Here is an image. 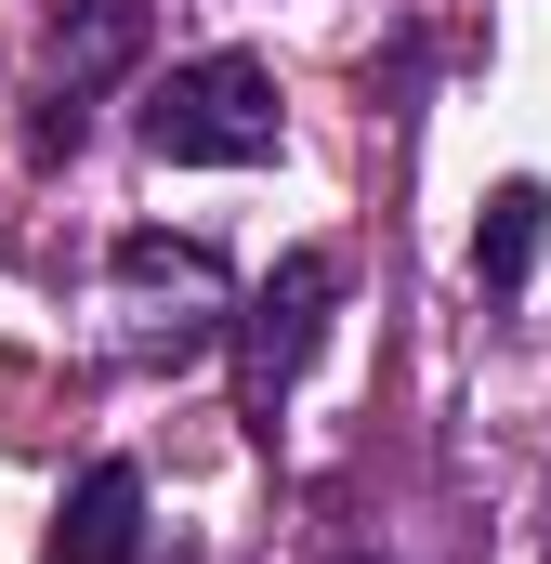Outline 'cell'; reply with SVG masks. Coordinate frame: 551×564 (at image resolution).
<instances>
[{
  "mask_svg": "<svg viewBox=\"0 0 551 564\" xmlns=\"http://www.w3.org/2000/svg\"><path fill=\"white\" fill-rule=\"evenodd\" d=\"M355 564H381V552H355Z\"/></svg>",
  "mask_w": 551,
  "mask_h": 564,
  "instance_id": "obj_7",
  "label": "cell"
},
{
  "mask_svg": "<svg viewBox=\"0 0 551 564\" xmlns=\"http://www.w3.org/2000/svg\"><path fill=\"white\" fill-rule=\"evenodd\" d=\"M53 564H144V473H132V459H93V473L66 486Z\"/></svg>",
  "mask_w": 551,
  "mask_h": 564,
  "instance_id": "obj_5",
  "label": "cell"
},
{
  "mask_svg": "<svg viewBox=\"0 0 551 564\" xmlns=\"http://www.w3.org/2000/svg\"><path fill=\"white\" fill-rule=\"evenodd\" d=\"M106 315H119V355L132 368H197L224 328H237V276L210 237H119L106 250Z\"/></svg>",
  "mask_w": 551,
  "mask_h": 564,
  "instance_id": "obj_1",
  "label": "cell"
},
{
  "mask_svg": "<svg viewBox=\"0 0 551 564\" xmlns=\"http://www.w3.org/2000/svg\"><path fill=\"white\" fill-rule=\"evenodd\" d=\"M539 250H551V184H499L486 224H473V276H486V302H512V289L539 276Z\"/></svg>",
  "mask_w": 551,
  "mask_h": 564,
  "instance_id": "obj_6",
  "label": "cell"
},
{
  "mask_svg": "<svg viewBox=\"0 0 551 564\" xmlns=\"http://www.w3.org/2000/svg\"><path fill=\"white\" fill-rule=\"evenodd\" d=\"M144 66V0H66L53 13V106H40V158H79L93 132V93Z\"/></svg>",
  "mask_w": 551,
  "mask_h": 564,
  "instance_id": "obj_4",
  "label": "cell"
},
{
  "mask_svg": "<svg viewBox=\"0 0 551 564\" xmlns=\"http://www.w3.org/2000/svg\"><path fill=\"white\" fill-rule=\"evenodd\" d=\"M276 132H289V106H276L263 53H197L144 93V158H171V171H263Z\"/></svg>",
  "mask_w": 551,
  "mask_h": 564,
  "instance_id": "obj_2",
  "label": "cell"
},
{
  "mask_svg": "<svg viewBox=\"0 0 551 564\" xmlns=\"http://www.w3.org/2000/svg\"><path fill=\"white\" fill-rule=\"evenodd\" d=\"M328 302H342V250H289L250 302H237V408L276 433V408H289V381L315 368V341H328Z\"/></svg>",
  "mask_w": 551,
  "mask_h": 564,
  "instance_id": "obj_3",
  "label": "cell"
}]
</instances>
